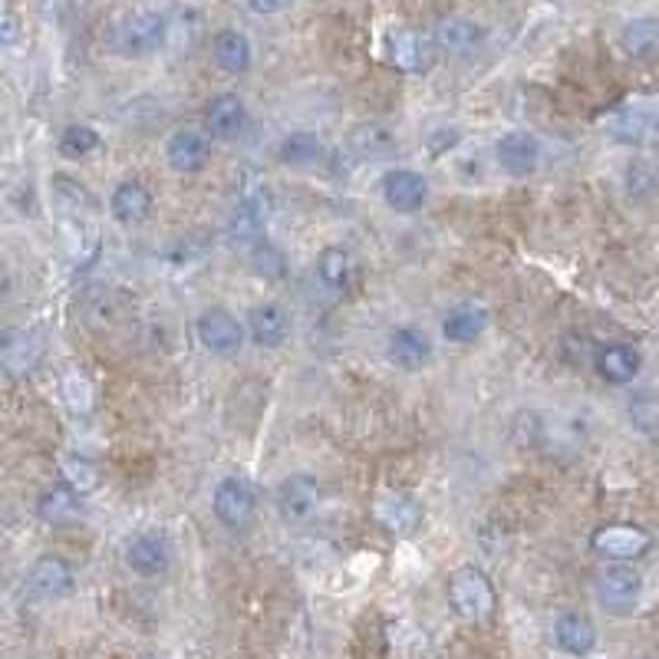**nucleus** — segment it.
<instances>
[{"instance_id":"f257e3e1","label":"nucleus","mask_w":659,"mask_h":659,"mask_svg":"<svg viewBox=\"0 0 659 659\" xmlns=\"http://www.w3.org/2000/svg\"><path fill=\"white\" fill-rule=\"evenodd\" d=\"M166 37H169L166 17L156 13V10H139V13H129V17L116 20L106 43L116 57L139 60V57H149V53L162 50Z\"/></svg>"},{"instance_id":"f03ea898","label":"nucleus","mask_w":659,"mask_h":659,"mask_svg":"<svg viewBox=\"0 0 659 659\" xmlns=\"http://www.w3.org/2000/svg\"><path fill=\"white\" fill-rule=\"evenodd\" d=\"M449 603L469 623H488L495 617L498 597L491 580L478 567H459L449 580Z\"/></svg>"},{"instance_id":"7ed1b4c3","label":"nucleus","mask_w":659,"mask_h":659,"mask_svg":"<svg viewBox=\"0 0 659 659\" xmlns=\"http://www.w3.org/2000/svg\"><path fill=\"white\" fill-rule=\"evenodd\" d=\"M603 129L623 146H659V96L620 106L603 119Z\"/></svg>"},{"instance_id":"20e7f679","label":"nucleus","mask_w":659,"mask_h":659,"mask_svg":"<svg viewBox=\"0 0 659 659\" xmlns=\"http://www.w3.org/2000/svg\"><path fill=\"white\" fill-rule=\"evenodd\" d=\"M244 337L248 330L241 327V320L221 307H211L198 317V340L214 357H234L244 347Z\"/></svg>"},{"instance_id":"39448f33","label":"nucleus","mask_w":659,"mask_h":659,"mask_svg":"<svg viewBox=\"0 0 659 659\" xmlns=\"http://www.w3.org/2000/svg\"><path fill=\"white\" fill-rule=\"evenodd\" d=\"M593 551L607 561H617V565H627V561H637L650 551L653 538L637 528V525H607L600 531H593L590 538Z\"/></svg>"},{"instance_id":"423d86ee","label":"nucleus","mask_w":659,"mask_h":659,"mask_svg":"<svg viewBox=\"0 0 659 659\" xmlns=\"http://www.w3.org/2000/svg\"><path fill=\"white\" fill-rule=\"evenodd\" d=\"M211 508L228 531H244L254 518V491L244 478H224L214 488Z\"/></svg>"},{"instance_id":"0eeeda50","label":"nucleus","mask_w":659,"mask_h":659,"mask_svg":"<svg viewBox=\"0 0 659 659\" xmlns=\"http://www.w3.org/2000/svg\"><path fill=\"white\" fill-rule=\"evenodd\" d=\"M643 580L633 567L613 565L597 573V597L610 613H630L640 600Z\"/></svg>"},{"instance_id":"6e6552de","label":"nucleus","mask_w":659,"mask_h":659,"mask_svg":"<svg viewBox=\"0 0 659 659\" xmlns=\"http://www.w3.org/2000/svg\"><path fill=\"white\" fill-rule=\"evenodd\" d=\"M495 159H498L501 172H508L511 179H528V176H535V169L541 162V142L531 132L515 129L498 139Z\"/></svg>"},{"instance_id":"1a4fd4ad","label":"nucleus","mask_w":659,"mask_h":659,"mask_svg":"<svg viewBox=\"0 0 659 659\" xmlns=\"http://www.w3.org/2000/svg\"><path fill=\"white\" fill-rule=\"evenodd\" d=\"M204 126L214 139L221 142H234L248 132L251 126V116H248V106L238 93H221L214 96L204 109Z\"/></svg>"},{"instance_id":"9d476101","label":"nucleus","mask_w":659,"mask_h":659,"mask_svg":"<svg viewBox=\"0 0 659 659\" xmlns=\"http://www.w3.org/2000/svg\"><path fill=\"white\" fill-rule=\"evenodd\" d=\"M386 357H389V363L396 370L419 373L432 360V343H429V337L419 327H396L386 337Z\"/></svg>"},{"instance_id":"9b49d317","label":"nucleus","mask_w":659,"mask_h":659,"mask_svg":"<svg viewBox=\"0 0 659 659\" xmlns=\"http://www.w3.org/2000/svg\"><path fill=\"white\" fill-rule=\"evenodd\" d=\"M386 60L399 73H426L432 63V43L416 30H389L386 33Z\"/></svg>"},{"instance_id":"f8f14e48","label":"nucleus","mask_w":659,"mask_h":659,"mask_svg":"<svg viewBox=\"0 0 659 659\" xmlns=\"http://www.w3.org/2000/svg\"><path fill=\"white\" fill-rule=\"evenodd\" d=\"M429 198V186L419 172L412 169H389L382 179V201L396 211V214H416L422 211Z\"/></svg>"},{"instance_id":"ddd939ff","label":"nucleus","mask_w":659,"mask_h":659,"mask_svg":"<svg viewBox=\"0 0 659 659\" xmlns=\"http://www.w3.org/2000/svg\"><path fill=\"white\" fill-rule=\"evenodd\" d=\"M40 353H43V343H40V337L33 330L13 327V330L0 333V367H3L7 377H27L37 367Z\"/></svg>"},{"instance_id":"4468645a","label":"nucleus","mask_w":659,"mask_h":659,"mask_svg":"<svg viewBox=\"0 0 659 659\" xmlns=\"http://www.w3.org/2000/svg\"><path fill=\"white\" fill-rule=\"evenodd\" d=\"M317 505H320V485H317L313 475L297 471V475L283 478L281 488H278V508H281L287 521L300 525V521L313 518Z\"/></svg>"},{"instance_id":"2eb2a0df","label":"nucleus","mask_w":659,"mask_h":659,"mask_svg":"<svg viewBox=\"0 0 659 659\" xmlns=\"http://www.w3.org/2000/svg\"><path fill=\"white\" fill-rule=\"evenodd\" d=\"M27 583H30L33 597H40V600H63V597L73 593L77 577H73V567L67 565L63 558L47 555V558L33 561Z\"/></svg>"},{"instance_id":"dca6fc26","label":"nucleus","mask_w":659,"mask_h":659,"mask_svg":"<svg viewBox=\"0 0 659 659\" xmlns=\"http://www.w3.org/2000/svg\"><path fill=\"white\" fill-rule=\"evenodd\" d=\"M436 47L456 60H466V57H475L485 43V30L469 20V17H446L439 27H436Z\"/></svg>"},{"instance_id":"f3484780","label":"nucleus","mask_w":659,"mask_h":659,"mask_svg":"<svg viewBox=\"0 0 659 659\" xmlns=\"http://www.w3.org/2000/svg\"><path fill=\"white\" fill-rule=\"evenodd\" d=\"M166 159H169V166H172L176 172L194 176V172H201V169L208 166V159H211V142H208V136H201V132H194V129H179V132H172L169 142H166Z\"/></svg>"},{"instance_id":"a211bd4d","label":"nucleus","mask_w":659,"mask_h":659,"mask_svg":"<svg viewBox=\"0 0 659 659\" xmlns=\"http://www.w3.org/2000/svg\"><path fill=\"white\" fill-rule=\"evenodd\" d=\"M126 565L132 567L139 577H162L172 565V548L162 535H136L126 548Z\"/></svg>"},{"instance_id":"6ab92c4d","label":"nucleus","mask_w":659,"mask_h":659,"mask_svg":"<svg viewBox=\"0 0 659 659\" xmlns=\"http://www.w3.org/2000/svg\"><path fill=\"white\" fill-rule=\"evenodd\" d=\"M248 333L258 347L274 350L290 337V317H287L281 303H258L248 313Z\"/></svg>"},{"instance_id":"aec40b11","label":"nucleus","mask_w":659,"mask_h":659,"mask_svg":"<svg viewBox=\"0 0 659 659\" xmlns=\"http://www.w3.org/2000/svg\"><path fill=\"white\" fill-rule=\"evenodd\" d=\"M109 211L119 224H142L152 214V191L142 182L129 179L122 186H116L109 194Z\"/></svg>"},{"instance_id":"412c9836","label":"nucleus","mask_w":659,"mask_h":659,"mask_svg":"<svg viewBox=\"0 0 659 659\" xmlns=\"http://www.w3.org/2000/svg\"><path fill=\"white\" fill-rule=\"evenodd\" d=\"M377 518L382 528H389L392 535H412L422 521V508L399 491H386L377 498Z\"/></svg>"},{"instance_id":"4be33fe9","label":"nucleus","mask_w":659,"mask_h":659,"mask_svg":"<svg viewBox=\"0 0 659 659\" xmlns=\"http://www.w3.org/2000/svg\"><path fill=\"white\" fill-rule=\"evenodd\" d=\"M488 330V310L481 303H456L442 317V337L449 343H475Z\"/></svg>"},{"instance_id":"5701e85b","label":"nucleus","mask_w":659,"mask_h":659,"mask_svg":"<svg viewBox=\"0 0 659 659\" xmlns=\"http://www.w3.org/2000/svg\"><path fill=\"white\" fill-rule=\"evenodd\" d=\"M640 367H643V357L630 343H613V347H607V350L597 353V373L607 379V382H613V386L633 382V379L640 377Z\"/></svg>"},{"instance_id":"b1692460","label":"nucleus","mask_w":659,"mask_h":659,"mask_svg":"<svg viewBox=\"0 0 659 659\" xmlns=\"http://www.w3.org/2000/svg\"><path fill=\"white\" fill-rule=\"evenodd\" d=\"M87 511L83 505V495L77 488H70L67 481H57L43 498H40V518L47 525H73L80 521Z\"/></svg>"},{"instance_id":"393cba45","label":"nucleus","mask_w":659,"mask_h":659,"mask_svg":"<svg viewBox=\"0 0 659 659\" xmlns=\"http://www.w3.org/2000/svg\"><path fill=\"white\" fill-rule=\"evenodd\" d=\"M317 278L327 290L347 293L357 283V264L347 248H323L317 258Z\"/></svg>"},{"instance_id":"a878e982","label":"nucleus","mask_w":659,"mask_h":659,"mask_svg":"<svg viewBox=\"0 0 659 659\" xmlns=\"http://www.w3.org/2000/svg\"><path fill=\"white\" fill-rule=\"evenodd\" d=\"M555 640L570 657H587L597 647V630L583 613H565L555 623Z\"/></svg>"},{"instance_id":"bb28decb","label":"nucleus","mask_w":659,"mask_h":659,"mask_svg":"<svg viewBox=\"0 0 659 659\" xmlns=\"http://www.w3.org/2000/svg\"><path fill=\"white\" fill-rule=\"evenodd\" d=\"M211 57L224 73H248L251 70V43L238 30H221L211 43Z\"/></svg>"},{"instance_id":"cd10ccee","label":"nucleus","mask_w":659,"mask_h":659,"mask_svg":"<svg viewBox=\"0 0 659 659\" xmlns=\"http://www.w3.org/2000/svg\"><path fill=\"white\" fill-rule=\"evenodd\" d=\"M623 53L633 60H650L659 53V17H637L620 33Z\"/></svg>"},{"instance_id":"c85d7f7f","label":"nucleus","mask_w":659,"mask_h":659,"mask_svg":"<svg viewBox=\"0 0 659 659\" xmlns=\"http://www.w3.org/2000/svg\"><path fill=\"white\" fill-rule=\"evenodd\" d=\"M350 146H353V152L363 156V159H382V156L396 152V136H392V129H386L382 122H367V126L353 129Z\"/></svg>"},{"instance_id":"c756f323","label":"nucleus","mask_w":659,"mask_h":659,"mask_svg":"<svg viewBox=\"0 0 659 659\" xmlns=\"http://www.w3.org/2000/svg\"><path fill=\"white\" fill-rule=\"evenodd\" d=\"M320 156H323V146L313 132H290L281 142V152H278L283 166H293V169H307Z\"/></svg>"},{"instance_id":"7c9ffc66","label":"nucleus","mask_w":659,"mask_h":659,"mask_svg":"<svg viewBox=\"0 0 659 659\" xmlns=\"http://www.w3.org/2000/svg\"><path fill=\"white\" fill-rule=\"evenodd\" d=\"M627 191L640 201L659 194V159H633L627 166Z\"/></svg>"},{"instance_id":"2f4dec72","label":"nucleus","mask_w":659,"mask_h":659,"mask_svg":"<svg viewBox=\"0 0 659 659\" xmlns=\"http://www.w3.org/2000/svg\"><path fill=\"white\" fill-rule=\"evenodd\" d=\"M630 422L643 436H659V392L657 389H640L630 399Z\"/></svg>"},{"instance_id":"473e14b6","label":"nucleus","mask_w":659,"mask_h":659,"mask_svg":"<svg viewBox=\"0 0 659 659\" xmlns=\"http://www.w3.org/2000/svg\"><path fill=\"white\" fill-rule=\"evenodd\" d=\"M99 146H102V139L90 126H67L60 136V152L67 159H90L93 152H99Z\"/></svg>"},{"instance_id":"72a5a7b5","label":"nucleus","mask_w":659,"mask_h":659,"mask_svg":"<svg viewBox=\"0 0 659 659\" xmlns=\"http://www.w3.org/2000/svg\"><path fill=\"white\" fill-rule=\"evenodd\" d=\"M63 481L70 488H77L80 495H90L96 485H99V471L83 456H63Z\"/></svg>"},{"instance_id":"f704fd0d","label":"nucleus","mask_w":659,"mask_h":659,"mask_svg":"<svg viewBox=\"0 0 659 659\" xmlns=\"http://www.w3.org/2000/svg\"><path fill=\"white\" fill-rule=\"evenodd\" d=\"M251 251V264H254V271L258 274H264V278H283V271H287V264H283V254L278 248H271L264 238L258 241V244H251L248 248Z\"/></svg>"},{"instance_id":"c9c22d12","label":"nucleus","mask_w":659,"mask_h":659,"mask_svg":"<svg viewBox=\"0 0 659 659\" xmlns=\"http://www.w3.org/2000/svg\"><path fill=\"white\" fill-rule=\"evenodd\" d=\"M459 129H452V126H442V129H436V132H429V139H426V149H429V156L436 159V156H442V152H449V149H456L459 146Z\"/></svg>"},{"instance_id":"e433bc0d","label":"nucleus","mask_w":659,"mask_h":659,"mask_svg":"<svg viewBox=\"0 0 659 659\" xmlns=\"http://www.w3.org/2000/svg\"><path fill=\"white\" fill-rule=\"evenodd\" d=\"M17 37H20V17L10 7V0H0V47L17 43Z\"/></svg>"},{"instance_id":"4c0bfd02","label":"nucleus","mask_w":659,"mask_h":659,"mask_svg":"<svg viewBox=\"0 0 659 659\" xmlns=\"http://www.w3.org/2000/svg\"><path fill=\"white\" fill-rule=\"evenodd\" d=\"M287 3H290V0H248V7H251L254 13H261V17L281 13V10H287Z\"/></svg>"}]
</instances>
